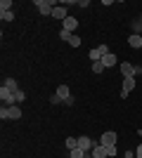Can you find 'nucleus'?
Masks as SVG:
<instances>
[{"mask_svg":"<svg viewBox=\"0 0 142 158\" xmlns=\"http://www.w3.org/2000/svg\"><path fill=\"white\" fill-rule=\"evenodd\" d=\"M33 5L38 7V12H41L43 17H52V10L57 7V2H54V0H36Z\"/></svg>","mask_w":142,"mask_h":158,"instance_id":"nucleus-1","label":"nucleus"},{"mask_svg":"<svg viewBox=\"0 0 142 158\" xmlns=\"http://www.w3.org/2000/svg\"><path fill=\"white\" fill-rule=\"evenodd\" d=\"M0 99H2V106H14L17 104V97H14V92L10 90V87H0Z\"/></svg>","mask_w":142,"mask_h":158,"instance_id":"nucleus-2","label":"nucleus"},{"mask_svg":"<svg viewBox=\"0 0 142 158\" xmlns=\"http://www.w3.org/2000/svg\"><path fill=\"white\" fill-rule=\"evenodd\" d=\"M135 85H137V80L135 78H123V85H121V99H126L133 90H135Z\"/></svg>","mask_w":142,"mask_h":158,"instance_id":"nucleus-3","label":"nucleus"},{"mask_svg":"<svg viewBox=\"0 0 142 158\" xmlns=\"http://www.w3.org/2000/svg\"><path fill=\"white\" fill-rule=\"evenodd\" d=\"M97 146V142L95 139H90V137H78V149H83V151H88V153H93V149Z\"/></svg>","mask_w":142,"mask_h":158,"instance_id":"nucleus-4","label":"nucleus"},{"mask_svg":"<svg viewBox=\"0 0 142 158\" xmlns=\"http://www.w3.org/2000/svg\"><path fill=\"white\" fill-rule=\"evenodd\" d=\"M116 139H118V137H116V132L109 130V132H104V135L100 137V144L102 146H116Z\"/></svg>","mask_w":142,"mask_h":158,"instance_id":"nucleus-5","label":"nucleus"},{"mask_svg":"<svg viewBox=\"0 0 142 158\" xmlns=\"http://www.w3.org/2000/svg\"><path fill=\"white\" fill-rule=\"evenodd\" d=\"M135 66L137 64H130V61H123L118 69H121V73H123V78H135Z\"/></svg>","mask_w":142,"mask_h":158,"instance_id":"nucleus-6","label":"nucleus"},{"mask_svg":"<svg viewBox=\"0 0 142 158\" xmlns=\"http://www.w3.org/2000/svg\"><path fill=\"white\" fill-rule=\"evenodd\" d=\"M67 17H69V10L64 7V2H62V5H57V7L52 10V19H59V21H64Z\"/></svg>","mask_w":142,"mask_h":158,"instance_id":"nucleus-7","label":"nucleus"},{"mask_svg":"<svg viewBox=\"0 0 142 158\" xmlns=\"http://www.w3.org/2000/svg\"><path fill=\"white\" fill-rule=\"evenodd\" d=\"M62 28L69 31V33H74L76 28H78V19H76V17H67V19L62 21Z\"/></svg>","mask_w":142,"mask_h":158,"instance_id":"nucleus-8","label":"nucleus"},{"mask_svg":"<svg viewBox=\"0 0 142 158\" xmlns=\"http://www.w3.org/2000/svg\"><path fill=\"white\" fill-rule=\"evenodd\" d=\"M128 45L133 47V50H140V47H142V35H140V33H130V35H128Z\"/></svg>","mask_w":142,"mask_h":158,"instance_id":"nucleus-9","label":"nucleus"},{"mask_svg":"<svg viewBox=\"0 0 142 158\" xmlns=\"http://www.w3.org/2000/svg\"><path fill=\"white\" fill-rule=\"evenodd\" d=\"M102 64H104V69H111V66L118 64V59H116L114 52H109V54H104V57H102Z\"/></svg>","mask_w":142,"mask_h":158,"instance_id":"nucleus-10","label":"nucleus"},{"mask_svg":"<svg viewBox=\"0 0 142 158\" xmlns=\"http://www.w3.org/2000/svg\"><path fill=\"white\" fill-rule=\"evenodd\" d=\"M7 118H10V120H19L21 118V109L17 104H14V106H7Z\"/></svg>","mask_w":142,"mask_h":158,"instance_id":"nucleus-11","label":"nucleus"},{"mask_svg":"<svg viewBox=\"0 0 142 158\" xmlns=\"http://www.w3.org/2000/svg\"><path fill=\"white\" fill-rule=\"evenodd\" d=\"M93 158H109V153H107V146H102L100 142H97V146L93 149Z\"/></svg>","mask_w":142,"mask_h":158,"instance_id":"nucleus-12","label":"nucleus"},{"mask_svg":"<svg viewBox=\"0 0 142 158\" xmlns=\"http://www.w3.org/2000/svg\"><path fill=\"white\" fill-rule=\"evenodd\" d=\"M69 158H93V153H88V151H83V149H78V146H76V149H71V151H69Z\"/></svg>","mask_w":142,"mask_h":158,"instance_id":"nucleus-13","label":"nucleus"},{"mask_svg":"<svg viewBox=\"0 0 142 158\" xmlns=\"http://www.w3.org/2000/svg\"><path fill=\"white\" fill-rule=\"evenodd\" d=\"M57 94L62 97V102H67V99H71V90H69V85H64V83H62V85L57 87Z\"/></svg>","mask_w":142,"mask_h":158,"instance_id":"nucleus-14","label":"nucleus"},{"mask_svg":"<svg viewBox=\"0 0 142 158\" xmlns=\"http://www.w3.org/2000/svg\"><path fill=\"white\" fill-rule=\"evenodd\" d=\"M88 57H90L93 61H102V57H104V54L100 52V47H93V50L88 52Z\"/></svg>","mask_w":142,"mask_h":158,"instance_id":"nucleus-15","label":"nucleus"},{"mask_svg":"<svg viewBox=\"0 0 142 158\" xmlns=\"http://www.w3.org/2000/svg\"><path fill=\"white\" fill-rule=\"evenodd\" d=\"M2 85H5V87H10L12 92H17V90H19V83H17L14 78H5V83H2Z\"/></svg>","mask_w":142,"mask_h":158,"instance_id":"nucleus-16","label":"nucleus"},{"mask_svg":"<svg viewBox=\"0 0 142 158\" xmlns=\"http://www.w3.org/2000/svg\"><path fill=\"white\" fill-rule=\"evenodd\" d=\"M64 144H67V149L71 151V149H76V146H78V137H67V142H64Z\"/></svg>","mask_w":142,"mask_h":158,"instance_id":"nucleus-17","label":"nucleus"},{"mask_svg":"<svg viewBox=\"0 0 142 158\" xmlns=\"http://www.w3.org/2000/svg\"><path fill=\"white\" fill-rule=\"evenodd\" d=\"M12 10V0H2L0 2V12H10Z\"/></svg>","mask_w":142,"mask_h":158,"instance_id":"nucleus-18","label":"nucleus"},{"mask_svg":"<svg viewBox=\"0 0 142 158\" xmlns=\"http://www.w3.org/2000/svg\"><path fill=\"white\" fill-rule=\"evenodd\" d=\"M93 73H104V64L102 61H93Z\"/></svg>","mask_w":142,"mask_h":158,"instance_id":"nucleus-19","label":"nucleus"},{"mask_svg":"<svg viewBox=\"0 0 142 158\" xmlns=\"http://www.w3.org/2000/svg\"><path fill=\"white\" fill-rule=\"evenodd\" d=\"M69 45H71V47H81V35H76V33H74L71 40H69Z\"/></svg>","mask_w":142,"mask_h":158,"instance_id":"nucleus-20","label":"nucleus"},{"mask_svg":"<svg viewBox=\"0 0 142 158\" xmlns=\"http://www.w3.org/2000/svg\"><path fill=\"white\" fill-rule=\"evenodd\" d=\"M14 97H17V104H19V102H26V92H24V90H17Z\"/></svg>","mask_w":142,"mask_h":158,"instance_id":"nucleus-21","label":"nucleus"},{"mask_svg":"<svg viewBox=\"0 0 142 158\" xmlns=\"http://www.w3.org/2000/svg\"><path fill=\"white\" fill-rule=\"evenodd\" d=\"M71 35H74V33H69V31H64V28H62V31H59V38L64 40V43H69V40H71Z\"/></svg>","mask_w":142,"mask_h":158,"instance_id":"nucleus-22","label":"nucleus"},{"mask_svg":"<svg viewBox=\"0 0 142 158\" xmlns=\"http://www.w3.org/2000/svg\"><path fill=\"white\" fill-rule=\"evenodd\" d=\"M0 17H2V21H12L14 19V12L10 10V12H0Z\"/></svg>","mask_w":142,"mask_h":158,"instance_id":"nucleus-23","label":"nucleus"},{"mask_svg":"<svg viewBox=\"0 0 142 158\" xmlns=\"http://www.w3.org/2000/svg\"><path fill=\"white\" fill-rule=\"evenodd\" d=\"M50 104H64V102H62V97H59V94L54 92L52 97H50Z\"/></svg>","mask_w":142,"mask_h":158,"instance_id":"nucleus-24","label":"nucleus"},{"mask_svg":"<svg viewBox=\"0 0 142 158\" xmlns=\"http://www.w3.org/2000/svg\"><path fill=\"white\" fill-rule=\"evenodd\" d=\"M0 120H10V118H7V106L0 109Z\"/></svg>","mask_w":142,"mask_h":158,"instance_id":"nucleus-25","label":"nucleus"},{"mask_svg":"<svg viewBox=\"0 0 142 158\" xmlns=\"http://www.w3.org/2000/svg\"><path fill=\"white\" fill-rule=\"evenodd\" d=\"M107 153L109 156H116V146H107Z\"/></svg>","mask_w":142,"mask_h":158,"instance_id":"nucleus-26","label":"nucleus"},{"mask_svg":"<svg viewBox=\"0 0 142 158\" xmlns=\"http://www.w3.org/2000/svg\"><path fill=\"white\" fill-rule=\"evenodd\" d=\"M123 158H135V153H133V151H126V156H123Z\"/></svg>","mask_w":142,"mask_h":158,"instance_id":"nucleus-27","label":"nucleus"},{"mask_svg":"<svg viewBox=\"0 0 142 158\" xmlns=\"http://www.w3.org/2000/svg\"><path fill=\"white\" fill-rule=\"evenodd\" d=\"M137 158H142V144L137 146Z\"/></svg>","mask_w":142,"mask_h":158,"instance_id":"nucleus-28","label":"nucleus"}]
</instances>
